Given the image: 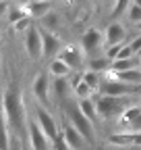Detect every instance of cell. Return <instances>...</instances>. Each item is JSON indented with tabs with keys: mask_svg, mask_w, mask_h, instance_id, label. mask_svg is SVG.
I'll return each instance as SVG.
<instances>
[{
	"mask_svg": "<svg viewBox=\"0 0 141 150\" xmlns=\"http://www.w3.org/2000/svg\"><path fill=\"white\" fill-rule=\"evenodd\" d=\"M0 112L6 121V127L10 131V136L17 140H23V136L29 134V119L25 115V102H23V92L19 83L13 81L6 86L2 92V106Z\"/></svg>",
	"mask_w": 141,
	"mask_h": 150,
	"instance_id": "obj_1",
	"label": "cell"
},
{
	"mask_svg": "<svg viewBox=\"0 0 141 150\" xmlns=\"http://www.w3.org/2000/svg\"><path fill=\"white\" fill-rule=\"evenodd\" d=\"M64 112H66V119H68V123L73 125L79 134L87 140V142H94L96 140V127H94V121H89L83 112L79 110V106L77 104H66L64 106Z\"/></svg>",
	"mask_w": 141,
	"mask_h": 150,
	"instance_id": "obj_2",
	"label": "cell"
},
{
	"mask_svg": "<svg viewBox=\"0 0 141 150\" xmlns=\"http://www.w3.org/2000/svg\"><path fill=\"white\" fill-rule=\"evenodd\" d=\"M35 121H38V125L42 127V131L46 134V138H48L52 144L60 138L62 129H58V123H56L54 117H52V112L48 110V106H42V104L35 106Z\"/></svg>",
	"mask_w": 141,
	"mask_h": 150,
	"instance_id": "obj_3",
	"label": "cell"
},
{
	"mask_svg": "<svg viewBox=\"0 0 141 150\" xmlns=\"http://www.w3.org/2000/svg\"><path fill=\"white\" fill-rule=\"evenodd\" d=\"M96 104H98V117H102V119H112L116 115H122L129 108L122 102V98H110V96L96 98Z\"/></svg>",
	"mask_w": 141,
	"mask_h": 150,
	"instance_id": "obj_4",
	"label": "cell"
},
{
	"mask_svg": "<svg viewBox=\"0 0 141 150\" xmlns=\"http://www.w3.org/2000/svg\"><path fill=\"white\" fill-rule=\"evenodd\" d=\"M50 92H52V81L48 77V73H35V77L31 81V94L38 100V104L42 106L50 104Z\"/></svg>",
	"mask_w": 141,
	"mask_h": 150,
	"instance_id": "obj_5",
	"label": "cell"
},
{
	"mask_svg": "<svg viewBox=\"0 0 141 150\" xmlns=\"http://www.w3.org/2000/svg\"><path fill=\"white\" fill-rule=\"evenodd\" d=\"M135 90H137V88L118 81L112 73H110L108 77L102 81V96H110V98H125V96H131V94H135Z\"/></svg>",
	"mask_w": 141,
	"mask_h": 150,
	"instance_id": "obj_6",
	"label": "cell"
},
{
	"mask_svg": "<svg viewBox=\"0 0 141 150\" xmlns=\"http://www.w3.org/2000/svg\"><path fill=\"white\" fill-rule=\"evenodd\" d=\"M25 50H27V56L31 61H40L42 59V29L40 27L33 25L25 33Z\"/></svg>",
	"mask_w": 141,
	"mask_h": 150,
	"instance_id": "obj_7",
	"label": "cell"
},
{
	"mask_svg": "<svg viewBox=\"0 0 141 150\" xmlns=\"http://www.w3.org/2000/svg\"><path fill=\"white\" fill-rule=\"evenodd\" d=\"M62 52V44L58 40V35L52 31L42 29V59H58V54Z\"/></svg>",
	"mask_w": 141,
	"mask_h": 150,
	"instance_id": "obj_8",
	"label": "cell"
},
{
	"mask_svg": "<svg viewBox=\"0 0 141 150\" xmlns=\"http://www.w3.org/2000/svg\"><path fill=\"white\" fill-rule=\"evenodd\" d=\"M125 38H127V27L122 25L120 21H112V23L106 25V29H104V42H106V48L125 44Z\"/></svg>",
	"mask_w": 141,
	"mask_h": 150,
	"instance_id": "obj_9",
	"label": "cell"
},
{
	"mask_svg": "<svg viewBox=\"0 0 141 150\" xmlns=\"http://www.w3.org/2000/svg\"><path fill=\"white\" fill-rule=\"evenodd\" d=\"M27 138H29L31 150H50L52 142L46 138V134L42 131V127L38 125L35 119H29V134H27Z\"/></svg>",
	"mask_w": 141,
	"mask_h": 150,
	"instance_id": "obj_10",
	"label": "cell"
},
{
	"mask_svg": "<svg viewBox=\"0 0 141 150\" xmlns=\"http://www.w3.org/2000/svg\"><path fill=\"white\" fill-rule=\"evenodd\" d=\"M100 46H106V42H104V31H100V29H96V27L85 29L83 35H81V48H83V52H96Z\"/></svg>",
	"mask_w": 141,
	"mask_h": 150,
	"instance_id": "obj_11",
	"label": "cell"
},
{
	"mask_svg": "<svg viewBox=\"0 0 141 150\" xmlns=\"http://www.w3.org/2000/svg\"><path fill=\"white\" fill-rule=\"evenodd\" d=\"M58 59H62L73 71H77V69L83 65V48H79V46H75V44L64 46L62 52L58 54Z\"/></svg>",
	"mask_w": 141,
	"mask_h": 150,
	"instance_id": "obj_12",
	"label": "cell"
},
{
	"mask_svg": "<svg viewBox=\"0 0 141 150\" xmlns=\"http://www.w3.org/2000/svg\"><path fill=\"white\" fill-rule=\"evenodd\" d=\"M23 8H25V13H27V17H31V19H46L50 13H52V8H54V4L52 2H46V0H33V2H27V4H23Z\"/></svg>",
	"mask_w": 141,
	"mask_h": 150,
	"instance_id": "obj_13",
	"label": "cell"
},
{
	"mask_svg": "<svg viewBox=\"0 0 141 150\" xmlns=\"http://www.w3.org/2000/svg\"><path fill=\"white\" fill-rule=\"evenodd\" d=\"M62 138L66 140V144L73 148V150H83L87 144H89V142H87V140H85L70 123H66V125L62 127Z\"/></svg>",
	"mask_w": 141,
	"mask_h": 150,
	"instance_id": "obj_14",
	"label": "cell"
},
{
	"mask_svg": "<svg viewBox=\"0 0 141 150\" xmlns=\"http://www.w3.org/2000/svg\"><path fill=\"white\" fill-rule=\"evenodd\" d=\"M108 144L116 146L120 150L133 148V134H129V131H116V134H110L108 136Z\"/></svg>",
	"mask_w": 141,
	"mask_h": 150,
	"instance_id": "obj_15",
	"label": "cell"
},
{
	"mask_svg": "<svg viewBox=\"0 0 141 150\" xmlns=\"http://www.w3.org/2000/svg\"><path fill=\"white\" fill-rule=\"evenodd\" d=\"M70 69L62 59H54V61H50V67H48V73L52 75L54 79H66L68 75H70Z\"/></svg>",
	"mask_w": 141,
	"mask_h": 150,
	"instance_id": "obj_16",
	"label": "cell"
},
{
	"mask_svg": "<svg viewBox=\"0 0 141 150\" xmlns=\"http://www.w3.org/2000/svg\"><path fill=\"white\" fill-rule=\"evenodd\" d=\"M52 94H54V98L64 102L68 98V94H73V86H70L68 79H54L52 81Z\"/></svg>",
	"mask_w": 141,
	"mask_h": 150,
	"instance_id": "obj_17",
	"label": "cell"
},
{
	"mask_svg": "<svg viewBox=\"0 0 141 150\" xmlns=\"http://www.w3.org/2000/svg\"><path fill=\"white\" fill-rule=\"evenodd\" d=\"M114 77L127 86H133V88H139L141 86V67L139 69H131V71H125V73H112Z\"/></svg>",
	"mask_w": 141,
	"mask_h": 150,
	"instance_id": "obj_18",
	"label": "cell"
},
{
	"mask_svg": "<svg viewBox=\"0 0 141 150\" xmlns=\"http://www.w3.org/2000/svg\"><path fill=\"white\" fill-rule=\"evenodd\" d=\"M77 106H79V110L83 112V115L89 119V121H94V119H98V104H96V98H85V100H77Z\"/></svg>",
	"mask_w": 141,
	"mask_h": 150,
	"instance_id": "obj_19",
	"label": "cell"
},
{
	"mask_svg": "<svg viewBox=\"0 0 141 150\" xmlns=\"http://www.w3.org/2000/svg\"><path fill=\"white\" fill-rule=\"evenodd\" d=\"M89 67H87V71H94V73H104V71H110L112 63L106 59V56H100V59H89V63H87Z\"/></svg>",
	"mask_w": 141,
	"mask_h": 150,
	"instance_id": "obj_20",
	"label": "cell"
},
{
	"mask_svg": "<svg viewBox=\"0 0 141 150\" xmlns=\"http://www.w3.org/2000/svg\"><path fill=\"white\" fill-rule=\"evenodd\" d=\"M83 81L91 88V92H98V90H102V75L100 73H94V71H85L83 73Z\"/></svg>",
	"mask_w": 141,
	"mask_h": 150,
	"instance_id": "obj_21",
	"label": "cell"
},
{
	"mask_svg": "<svg viewBox=\"0 0 141 150\" xmlns=\"http://www.w3.org/2000/svg\"><path fill=\"white\" fill-rule=\"evenodd\" d=\"M0 150H10V131L6 127L4 117H2V123H0Z\"/></svg>",
	"mask_w": 141,
	"mask_h": 150,
	"instance_id": "obj_22",
	"label": "cell"
},
{
	"mask_svg": "<svg viewBox=\"0 0 141 150\" xmlns=\"http://www.w3.org/2000/svg\"><path fill=\"white\" fill-rule=\"evenodd\" d=\"M127 19H129V23L135 25V27L141 25V8H139L135 2H131V6H129V11H127Z\"/></svg>",
	"mask_w": 141,
	"mask_h": 150,
	"instance_id": "obj_23",
	"label": "cell"
},
{
	"mask_svg": "<svg viewBox=\"0 0 141 150\" xmlns=\"http://www.w3.org/2000/svg\"><path fill=\"white\" fill-rule=\"evenodd\" d=\"M129 6H131V2H127V0H116V2L112 4V13H110V17H112V19H116V17H120L122 13L127 15Z\"/></svg>",
	"mask_w": 141,
	"mask_h": 150,
	"instance_id": "obj_24",
	"label": "cell"
},
{
	"mask_svg": "<svg viewBox=\"0 0 141 150\" xmlns=\"http://www.w3.org/2000/svg\"><path fill=\"white\" fill-rule=\"evenodd\" d=\"M31 27H33V21H31V17H23L21 21H17V23L13 25V29H15L17 33H27Z\"/></svg>",
	"mask_w": 141,
	"mask_h": 150,
	"instance_id": "obj_25",
	"label": "cell"
},
{
	"mask_svg": "<svg viewBox=\"0 0 141 150\" xmlns=\"http://www.w3.org/2000/svg\"><path fill=\"white\" fill-rule=\"evenodd\" d=\"M42 23H44L46 31H50V29H54V27H58V25H60V19H58V15L50 13V15H48L46 19H42Z\"/></svg>",
	"mask_w": 141,
	"mask_h": 150,
	"instance_id": "obj_26",
	"label": "cell"
},
{
	"mask_svg": "<svg viewBox=\"0 0 141 150\" xmlns=\"http://www.w3.org/2000/svg\"><path fill=\"white\" fill-rule=\"evenodd\" d=\"M52 150H73V148L66 144V140H64V138H62V134H60V138H58L54 144H52Z\"/></svg>",
	"mask_w": 141,
	"mask_h": 150,
	"instance_id": "obj_27",
	"label": "cell"
},
{
	"mask_svg": "<svg viewBox=\"0 0 141 150\" xmlns=\"http://www.w3.org/2000/svg\"><path fill=\"white\" fill-rule=\"evenodd\" d=\"M129 44H131V48L135 50V54H139V52H141V33H139V35H135Z\"/></svg>",
	"mask_w": 141,
	"mask_h": 150,
	"instance_id": "obj_28",
	"label": "cell"
},
{
	"mask_svg": "<svg viewBox=\"0 0 141 150\" xmlns=\"http://www.w3.org/2000/svg\"><path fill=\"white\" fill-rule=\"evenodd\" d=\"M0 65H2V54H0Z\"/></svg>",
	"mask_w": 141,
	"mask_h": 150,
	"instance_id": "obj_29",
	"label": "cell"
},
{
	"mask_svg": "<svg viewBox=\"0 0 141 150\" xmlns=\"http://www.w3.org/2000/svg\"><path fill=\"white\" fill-rule=\"evenodd\" d=\"M137 59H141V52H139V54H137Z\"/></svg>",
	"mask_w": 141,
	"mask_h": 150,
	"instance_id": "obj_30",
	"label": "cell"
},
{
	"mask_svg": "<svg viewBox=\"0 0 141 150\" xmlns=\"http://www.w3.org/2000/svg\"><path fill=\"white\" fill-rule=\"evenodd\" d=\"M137 29H139V31H141V25H139V27H137Z\"/></svg>",
	"mask_w": 141,
	"mask_h": 150,
	"instance_id": "obj_31",
	"label": "cell"
},
{
	"mask_svg": "<svg viewBox=\"0 0 141 150\" xmlns=\"http://www.w3.org/2000/svg\"><path fill=\"white\" fill-rule=\"evenodd\" d=\"M133 150H139V148H133Z\"/></svg>",
	"mask_w": 141,
	"mask_h": 150,
	"instance_id": "obj_32",
	"label": "cell"
}]
</instances>
